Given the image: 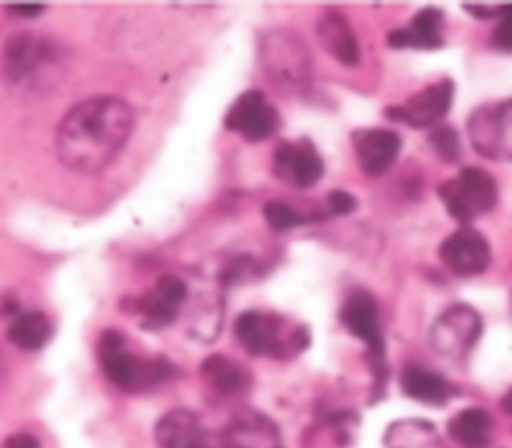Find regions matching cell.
I'll use <instances>...</instances> for the list:
<instances>
[{
	"instance_id": "1",
	"label": "cell",
	"mask_w": 512,
	"mask_h": 448,
	"mask_svg": "<svg viewBox=\"0 0 512 448\" xmlns=\"http://www.w3.org/2000/svg\"><path fill=\"white\" fill-rule=\"evenodd\" d=\"M134 128L132 108L118 96H90L56 128V156L72 172L96 174L124 150Z\"/></svg>"
},
{
	"instance_id": "2",
	"label": "cell",
	"mask_w": 512,
	"mask_h": 448,
	"mask_svg": "<svg viewBox=\"0 0 512 448\" xmlns=\"http://www.w3.org/2000/svg\"><path fill=\"white\" fill-rule=\"evenodd\" d=\"M62 56L54 40L34 34H14L0 52V80L16 96H42L58 80Z\"/></svg>"
},
{
	"instance_id": "3",
	"label": "cell",
	"mask_w": 512,
	"mask_h": 448,
	"mask_svg": "<svg viewBox=\"0 0 512 448\" xmlns=\"http://www.w3.org/2000/svg\"><path fill=\"white\" fill-rule=\"evenodd\" d=\"M234 334L250 354L274 358L298 354L310 342L308 330L302 324L288 326L284 318L256 310L242 312L236 318Z\"/></svg>"
},
{
	"instance_id": "4",
	"label": "cell",
	"mask_w": 512,
	"mask_h": 448,
	"mask_svg": "<svg viewBox=\"0 0 512 448\" xmlns=\"http://www.w3.org/2000/svg\"><path fill=\"white\" fill-rule=\"evenodd\" d=\"M98 360L108 380L128 392L164 382L174 372L172 364L162 358L142 360L130 354L126 350V338L118 330L102 332L98 340Z\"/></svg>"
},
{
	"instance_id": "5",
	"label": "cell",
	"mask_w": 512,
	"mask_h": 448,
	"mask_svg": "<svg viewBox=\"0 0 512 448\" xmlns=\"http://www.w3.org/2000/svg\"><path fill=\"white\" fill-rule=\"evenodd\" d=\"M340 320L366 346V360L372 372V388L376 398L386 390L388 364H386V342L380 328V314L374 296L368 290H354L348 294L340 308Z\"/></svg>"
},
{
	"instance_id": "6",
	"label": "cell",
	"mask_w": 512,
	"mask_h": 448,
	"mask_svg": "<svg viewBox=\"0 0 512 448\" xmlns=\"http://www.w3.org/2000/svg\"><path fill=\"white\" fill-rule=\"evenodd\" d=\"M262 72L278 88L298 92L310 84L312 60L304 42L288 30H270L260 38Z\"/></svg>"
},
{
	"instance_id": "7",
	"label": "cell",
	"mask_w": 512,
	"mask_h": 448,
	"mask_svg": "<svg viewBox=\"0 0 512 448\" xmlns=\"http://www.w3.org/2000/svg\"><path fill=\"white\" fill-rule=\"evenodd\" d=\"M438 196L452 218L468 224L496 206L498 184L484 168L466 166L438 186Z\"/></svg>"
},
{
	"instance_id": "8",
	"label": "cell",
	"mask_w": 512,
	"mask_h": 448,
	"mask_svg": "<svg viewBox=\"0 0 512 448\" xmlns=\"http://www.w3.org/2000/svg\"><path fill=\"white\" fill-rule=\"evenodd\" d=\"M482 336V316L468 304L444 308L428 330V342L436 354L452 362L470 356Z\"/></svg>"
},
{
	"instance_id": "9",
	"label": "cell",
	"mask_w": 512,
	"mask_h": 448,
	"mask_svg": "<svg viewBox=\"0 0 512 448\" xmlns=\"http://www.w3.org/2000/svg\"><path fill=\"white\" fill-rule=\"evenodd\" d=\"M466 130L470 144L480 156L496 162H512V98L474 108Z\"/></svg>"
},
{
	"instance_id": "10",
	"label": "cell",
	"mask_w": 512,
	"mask_h": 448,
	"mask_svg": "<svg viewBox=\"0 0 512 448\" xmlns=\"http://www.w3.org/2000/svg\"><path fill=\"white\" fill-rule=\"evenodd\" d=\"M454 100V82L440 78L420 88L404 104L388 106L386 118L412 128H434L448 114Z\"/></svg>"
},
{
	"instance_id": "11",
	"label": "cell",
	"mask_w": 512,
	"mask_h": 448,
	"mask_svg": "<svg viewBox=\"0 0 512 448\" xmlns=\"http://www.w3.org/2000/svg\"><path fill=\"white\" fill-rule=\"evenodd\" d=\"M272 172L290 186L310 188L322 178L324 162L308 138L284 140L272 154Z\"/></svg>"
},
{
	"instance_id": "12",
	"label": "cell",
	"mask_w": 512,
	"mask_h": 448,
	"mask_svg": "<svg viewBox=\"0 0 512 448\" xmlns=\"http://www.w3.org/2000/svg\"><path fill=\"white\" fill-rule=\"evenodd\" d=\"M224 124L242 138L260 142L276 134L280 128V114L262 92L248 90L230 106Z\"/></svg>"
},
{
	"instance_id": "13",
	"label": "cell",
	"mask_w": 512,
	"mask_h": 448,
	"mask_svg": "<svg viewBox=\"0 0 512 448\" xmlns=\"http://www.w3.org/2000/svg\"><path fill=\"white\" fill-rule=\"evenodd\" d=\"M490 256L486 236L468 224H462L440 244V258L444 266L462 278L482 274L490 264Z\"/></svg>"
},
{
	"instance_id": "14",
	"label": "cell",
	"mask_w": 512,
	"mask_h": 448,
	"mask_svg": "<svg viewBox=\"0 0 512 448\" xmlns=\"http://www.w3.org/2000/svg\"><path fill=\"white\" fill-rule=\"evenodd\" d=\"M186 282L174 274H164L156 286L136 300V312L150 330L164 328L174 322L182 302L186 300Z\"/></svg>"
},
{
	"instance_id": "15",
	"label": "cell",
	"mask_w": 512,
	"mask_h": 448,
	"mask_svg": "<svg viewBox=\"0 0 512 448\" xmlns=\"http://www.w3.org/2000/svg\"><path fill=\"white\" fill-rule=\"evenodd\" d=\"M224 448H284L278 426L258 410H242L222 432Z\"/></svg>"
},
{
	"instance_id": "16",
	"label": "cell",
	"mask_w": 512,
	"mask_h": 448,
	"mask_svg": "<svg viewBox=\"0 0 512 448\" xmlns=\"http://www.w3.org/2000/svg\"><path fill=\"white\" fill-rule=\"evenodd\" d=\"M354 152L364 174L380 176L398 158L402 138L398 132L388 128H362L352 134Z\"/></svg>"
},
{
	"instance_id": "17",
	"label": "cell",
	"mask_w": 512,
	"mask_h": 448,
	"mask_svg": "<svg viewBox=\"0 0 512 448\" xmlns=\"http://www.w3.org/2000/svg\"><path fill=\"white\" fill-rule=\"evenodd\" d=\"M444 12L434 6H426L416 12L408 26L394 28L388 32L386 42L392 48H416V50H438L446 44L444 38Z\"/></svg>"
},
{
	"instance_id": "18",
	"label": "cell",
	"mask_w": 512,
	"mask_h": 448,
	"mask_svg": "<svg viewBox=\"0 0 512 448\" xmlns=\"http://www.w3.org/2000/svg\"><path fill=\"white\" fill-rule=\"evenodd\" d=\"M400 388L408 398L436 408L448 404L454 396L460 394V390L442 374L428 370L416 362L404 364L400 372Z\"/></svg>"
},
{
	"instance_id": "19",
	"label": "cell",
	"mask_w": 512,
	"mask_h": 448,
	"mask_svg": "<svg viewBox=\"0 0 512 448\" xmlns=\"http://www.w3.org/2000/svg\"><path fill=\"white\" fill-rule=\"evenodd\" d=\"M158 448H208L200 418L184 408L166 412L154 428Z\"/></svg>"
},
{
	"instance_id": "20",
	"label": "cell",
	"mask_w": 512,
	"mask_h": 448,
	"mask_svg": "<svg viewBox=\"0 0 512 448\" xmlns=\"http://www.w3.org/2000/svg\"><path fill=\"white\" fill-rule=\"evenodd\" d=\"M318 40L330 56L344 66H356L360 60V48L352 26L338 10H326L316 26Z\"/></svg>"
},
{
	"instance_id": "21",
	"label": "cell",
	"mask_w": 512,
	"mask_h": 448,
	"mask_svg": "<svg viewBox=\"0 0 512 448\" xmlns=\"http://www.w3.org/2000/svg\"><path fill=\"white\" fill-rule=\"evenodd\" d=\"M446 428L450 438L462 448H488L492 442V416L478 406L456 412Z\"/></svg>"
},
{
	"instance_id": "22",
	"label": "cell",
	"mask_w": 512,
	"mask_h": 448,
	"mask_svg": "<svg viewBox=\"0 0 512 448\" xmlns=\"http://www.w3.org/2000/svg\"><path fill=\"white\" fill-rule=\"evenodd\" d=\"M384 448H444L436 426L422 418L392 422L384 432Z\"/></svg>"
},
{
	"instance_id": "23",
	"label": "cell",
	"mask_w": 512,
	"mask_h": 448,
	"mask_svg": "<svg viewBox=\"0 0 512 448\" xmlns=\"http://www.w3.org/2000/svg\"><path fill=\"white\" fill-rule=\"evenodd\" d=\"M8 338L20 350H40L52 338V322L38 310L22 312L10 322Z\"/></svg>"
},
{
	"instance_id": "24",
	"label": "cell",
	"mask_w": 512,
	"mask_h": 448,
	"mask_svg": "<svg viewBox=\"0 0 512 448\" xmlns=\"http://www.w3.org/2000/svg\"><path fill=\"white\" fill-rule=\"evenodd\" d=\"M204 378L222 394H238L248 388V372L234 360H228L222 354H214L202 362Z\"/></svg>"
},
{
	"instance_id": "25",
	"label": "cell",
	"mask_w": 512,
	"mask_h": 448,
	"mask_svg": "<svg viewBox=\"0 0 512 448\" xmlns=\"http://www.w3.org/2000/svg\"><path fill=\"white\" fill-rule=\"evenodd\" d=\"M428 142L432 146V150L448 164H454L460 160L462 156V146H460V136L452 126L446 124H438L434 128H430L428 132Z\"/></svg>"
},
{
	"instance_id": "26",
	"label": "cell",
	"mask_w": 512,
	"mask_h": 448,
	"mask_svg": "<svg viewBox=\"0 0 512 448\" xmlns=\"http://www.w3.org/2000/svg\"><path fill=\"white\" fill-rule=\"evenodd\" d=\"M264 218L270 224L272 230L276 232H284L296 226H302L306 222V216H302L298 210H294L292 206L280 202V200H270L264 206Z\"/></svg>"
},
{
	"instance_id": "27",
	"label": "cell",
	"mask_w": 512,
	"mask_h": 448,
	"mask_svg": "<svg viewBox=\"0 0 512 448\" xmlns=\"http://www.w3.org/2000/svg\"><path fill=\"white\" fill-rule=\"evenodd\" d=\"M498 22L492 30L490 44L500 52H512V4L498 8Z\"/></svg>"
},
{
	"instance_id": "28",
	"label": "cell",
	"mask_w": 512,
	"mask_h": 448,
	"mask_svg": "<svg viewBox=\"0 0 512 448\" xmlns=\"http://www.w3.org/2000/svg\"><path fill=\"white\" fill-rule=\"evenodd\" d=\"M358 206V200L346 190H332L328 192L324 204V216H344L350 214Z\"/></svg>"
},
{
	"instance_id": "29",
	"label": "cell",
	"mask_w": 512,
	"mask_h": 448,
	"mask_svg": "<svg viewBox=\"0 0 512 448\" xmlns=\"http://www.w3.org/2000/svg\"><path fill=\"white\" fill-rule=\"evenodd\" d=\"M4 448H40V442L28 432H18L6 438Z\"/></svg>"
},
{
	"instance_id": "30",
	"label": "cell",
	"mask_w": 512,
	"mask_h": 448,
	"mask_svg": "<svg viewBox=\"0 0 512 448\" xmlns=\"http://www.w3.org/2000/svg\"><path fill=\"white\" fill-rule=\"evenodd\" d=\"M8 10L18 16H24V18H34L44 12V6L42 4H12V6H8Z\"/></svg>"
},
{
	"instance_id": "31",
	"label": "cell",
	"mask_w": 512,
	"mask_h": 448,
	"mask_svg": "<svg viewBox=\"0 0 512 448\" xmlns=\"http://www.w3.org/2000/svg\"><path fill=\"white\" fill-rule=\"evenodd\" d=\"M498 8L500 6H484V4H480V6H470V4L464 6V10L474 14L476 18H496L498 16Z\"/></svg>"
},
{
	"instance_id": "32",
	"label": "cell",
	"mask_w": 512,
	"mask_h": 448,
	"mask_svg": "<svg viewBox=\"0 0 512 448\" xmlns=\"http://www.w3.org/2000/svg\"><path fill=\"white\" fill-rule=\"evenodd\" d=\"M500 406H502V410H504L506 414L512 416V388H508V390L504 392V396L500 398Z\"/></svg>"
}]
</instances>
